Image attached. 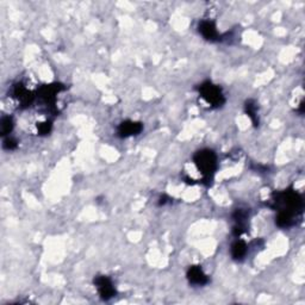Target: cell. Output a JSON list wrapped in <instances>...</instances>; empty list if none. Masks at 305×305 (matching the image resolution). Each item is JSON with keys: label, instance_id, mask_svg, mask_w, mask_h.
<instances>
[{"label": "cell", "instance_id": "cell-1", "mask_svg": "<svg viewBox=\"0 0 305 305\" xmlns=\"http://www.w3.org/2000/svg\"><path fill=\"white\" fill-rule=\"evenodd\" d=\"M194 164L204 175L210 177L216 169V155L212 151L204 149L197 152L194 156Z\"/></svg>", "mask_w": 305, "mask_h": 305}, {"label": "cell", "instance_id": "cell-2", "mask_svg": "<svg viewBox=\"0 0 305 305\" xmlns=\"http://www.w3.org/2000/svg\"><path fill=\"white\" fill-rule=\"evenodd\" d=\"M201 94L212 106H220L224 102L220 88L217 87L216 85H212L211 83H206L201 86Z\"/></svg>", "mask_w": 305, "mask_h": 305}, {"label": "cell", "instance_id": "cell-3", "mask_svg": "<svg viewBox=\"0 0 305 305\" xmlns=\"http://www.w3.org/2000/svg\"><path fill=\"white\" fill-rule=\"evenodd\" d=\"M94 284H96V288L98 290L99 294H101V297L102 299H105V301H109L110 298H112L115 296L116 290L114 285H112L111 280L107 277H97L94 279Z\"/></svg>", "mask_w": 305, "mask_h": 305}, {"label": "cell", "instance_id": "cell-4", "mask_svg": "<svg viewBox=\"0 0 305 305\" xmlns=\"http://www.w3.org/2000/svg\"><path fill=\"white\" fill-rule=\"evenodd\" d=\"M142 130V125L140 123L131 122V120H127V122H123L122 124L118 128V134H119L122 137H127V136L131 135H137Z\"/></svg>", "mask_w": 305, "mask_h": 305}, {"label": "cell", "instance_id": "cell-5", "mask_svg": "<svg viewBox=\"0 0 305 305\" xmlns=\"http://www.w3.org/2000/svg\"><path fill=\"white\" fill-rule=\"evenodd\" d=\"M187 278L193 285H204L207 283V275L199 266H193L188 270Z\"/></svg>", "mask_w": 305, "mask_h": 305}, {"label": "cell", "instance_id": "cell-6", "mask_svg": "<svg viewBox=\"0 0 305 305\" xmlns=\"http://www.w3.org/2000/svg\"><path fill=\"white\" fill-rule=\"evenodd\" d=\"M199 33L206 39H215L218 35L216 25L211 20H203L199 24Z\"/></svg>", "mask_w": 305, "mask_h": 305}, {"label": "cell", "instance_id": "cell-7", "mask_svg": "<svg viewBox=\"0 0 305 305\" xmlns=\"http://www.w3.org/2000/svg\"><path fill=\"white\" fill-rule=\"evenodd\" d=\"M247 254V244L243 241H236L231 246V255L235 260H241Z\"/></svg>", "mask_w": 305, "mask_h": 305}, {"label": "cell", "instance_id": "cell-8", "mask_svg": "<svg viewBox=\"0 0 305 305\" xmlns=\"http://www.w3.org/2000/svg\"><path fill=\"white\" fill-rule=\"evenodd\" d=\"M13 128V122L12 118L9 116H5L1 118V124H0V131H1V135H9L12 131Z\"/></svg>", "mask_w": 305, "mask_h": 305}, {"label": "cell", "instance_id": "cell-9", "mask_svg": "<svg viewBox=\"0 0 305 305\" xmlns=\"http://www.w3.org/2000/svg\"><path fill=\"white\" fill-rule=\"evenodd\" d=\"M16 147H17V142L13 140V138L7 137L6 140L4 141V148L5 149H9V151H12V149H15Z\"/></svg>", "mask_w": 305, "mask_h": 305}]
</instances>
